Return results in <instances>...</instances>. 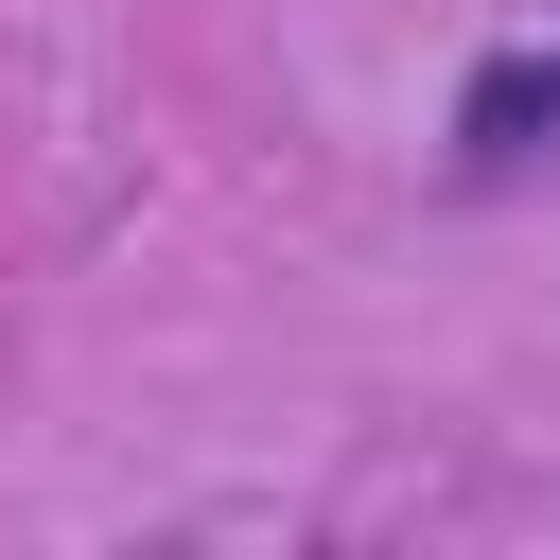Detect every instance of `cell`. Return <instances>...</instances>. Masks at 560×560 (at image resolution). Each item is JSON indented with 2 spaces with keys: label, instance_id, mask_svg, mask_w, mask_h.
<instances>
[{
  "label": "cell",
  "instance_id": "6da1fadb",
  "mask_svg": "<svg viewBox=\"0 0 560 560\" xmlns=\"http://www.w3.org/2000/svg\"><path fill=\"white\" fill-rule=\"evenodd\" d=\"M525 158H560V35H525L455 88V175H525Z\"/></svg>",
  "mask_w": 560,
  "mask_h": 560
}]
</instances>
